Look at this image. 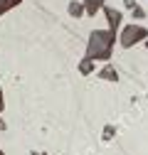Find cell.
I'll list each match as a JSON object with an SVG mask.
<instances>
[{"mask_svg":"<svg viewBox=\"0 0 148 155\" xmlns=\"http://www.w3.org/2000/svg\"><path fill=\"white\" fill-rule=\"evenodd\" d=\"M99 76H101V79H106V81H116V79H119V74H116L114 67H104V69L99 71Z\"/></svg>","mask_w":148,"mask_h":155,"instance_id":"6","label":"cell"},{"mask_svg":"<svg viewBox=\"0 0 148 155\" xmlns=\"http://www.w3.org/2000/svg\"><path fill=\"white\" fill-rule=\"evenodd\" d=\"M79 71H82V74H91V71H94V59L84 57V59L79 62Z\"/></svg>","mask_w":148,"mask_h":155,"instance_id":"7","label":"cell"},{"mask_svg":"<svg viewBox=\"0 0 148 155\" xmlns=\"http://www.w3.org/2000/svg\"><path fill=\"white\" fill-rule=\"evenodd\" d=\"M111 135H114V126H106V130H104V138L109 140V138H111Z\"/></svg>","mask_w":148,"mask_h":155,"instance_id":"10","label":"cell"},{"mask_svg":"<svg viewBox=\"0 0 148 155\" xmlns=\"http://www.w3.org/2000/svg\"><path fill=\"white\" fill-rule=\"evenodd\" d=\"M114 42H116V32L111 30H94L89 35V45H86V57L89 59H101L106 62L111 57V49H114Z\"/></svg>","mask_w":148,"mask_h":155,"instance_id":"1","label":"cell"},{"mask_svg":"<svg viewBox=\"0 0 148 155\" xmlns=\"http://www.w3.org/2000/svg\"><path fill=\"white\" fill-rule=\"evenodd\" d=\"M123 3H126V8H131V10L136 8V0H123Z\"/></svg>","mask_w":148,"mask_h":155,"instance_id":"11","label":"cell"},{"mask_svg":"<svg viewBox=\"0 0 148 155\" xmlns=\"http://www.w3.org/2000/svg\"><path fill=\"white\" fill-rule=\"evenodd\" d=\"M143 40H148V30H146V27L128 25V27H123V32H121V47H133L136 42H143Z\"/></svg>","mask_w":148,"mask_h":155,"instance_id":"2","label":"cell"},{"mask_svg":"<svg viewBox=\"0 0 148 155\" xmlns=\"http://www.w3.org/2000/svg\"><path fill=\"white\" fill-rule=\"evenodd\" d=\"M146 45H148V40H146Z\"/></svg>","mask_w":148,"mask_h":155,"instance_id":"15","label":"cell"},{"mask_svg":"<svg viewBox=\"0 0 148 155\" xmlns=\"http://www.w3.org/2000/svg\"><path fill=\"white\" fill-rule=\"evenodd\" d=\"M104 15H106V20H109V30L116 32L119 25H121V12L114 10V8H104Z\"/></svg>","mask_w":148,"mask_h":155,"instance_id":"3","label":"cell"},{"mask_svg":"<svg viewBox=\"0 0 148 155\" xmlns=\"http://www.w3.org/2000/svg\"><path fill=\"white\" fill-rule=\"evenodd\" d=\"M0 130H5V121L3 118H0Z\"/></svg>","mask_w":148,"mask_h":155,"instance_id":"13","label":"cell"},{"mask_svg":"<svg viewBox=\"0 0 148 155\" xmlns=\"http://www.w3.org/2000/svg\"><path fill=\"white\" fill-rule=\"evenodd\" d=\"M0 155H5V153H3V150H0Z\"/></svg>","mask_w":148,"mask_h":155,"instance_id":"14","label":"cell"},{"mask_svg":"<svg viewBox=\"0 0 148 155\" xmlns=\"http://www.w3.org/2000/svg\"><path fill=\"white\" fill-rule=\"evenodd\" d=\"M22 0H0V15H5L8 10H12L15 5H20Z\"/></svg>","mask_w":148,"mask_h":155,"instance_id":"8","label":"cell"},{"mask_svg":"<svg viewBox=\"0 0 148 155\" xmlns=\"http://www.w3.org/2000/svg\"><path fill=\"white\" fill-rule=\"evenodd\" d=\"M84 3H77V0H74V3H69V15L72 17H84Z\"/></svg>","mask_w":148,"mask_h":155,"instance_id":"5","label":"cell"},{"mask_svg":"<svg viewBox=\"0 0 148 155\" xmlns=\"http://www.w3.org/2000/svg\"><path fill=\"white\" fill-rule=\"evenodd\" d=\"M82 3H84V10H86V15H96V10H104L106 0H82Z\"/></svg>","mask_w":148,"mask_h":155,"instance_id":"4","label":"cell"},{"mask_svg":"<svg viewBox=\"0 0 148 155\" xmlns=\"http://www.w3.org/2000/svg\"><path fill=\"white\" fill-rule=\"evenodd\" d=\"M133 17H146V12H143V8H141V5H136V8H133Z\"/></svg>","mask_w":148,"mask_h":155,"instance_id":"9","label":"cell"},{"mask_svg":"<svg viewBox=\"0 0 148 155\" xmlns=\"http://www.w3.org/2000/svg\"><path fill=\"white\" fill-rule=\"evenodd\" d=\"M0 111H3V89H0Z\"/></svg>","mask_w":148,"mask_h":155,"instance_id":"12","label":"cell"}]
</instances>
